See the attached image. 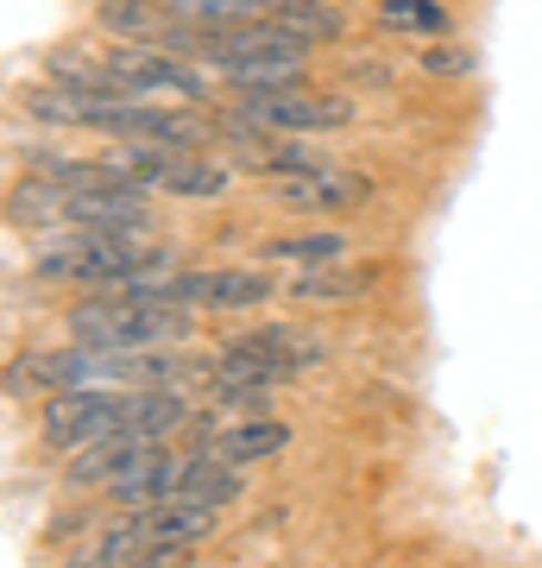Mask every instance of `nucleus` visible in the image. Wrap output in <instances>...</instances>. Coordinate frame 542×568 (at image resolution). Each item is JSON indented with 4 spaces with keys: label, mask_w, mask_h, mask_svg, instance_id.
<instances>
[{
    "label": "nucleus",
    "mask_w": 542,
    "mask_h": 568,
    "mask_svg": "<svg viewBox=\"0 0 542 568\" xmlns=\"http://www.w3.org/2000/svg\"><path fill=\"white\" fill-rule=\"evenodd\" d=\"M278 284L259 265H215V272H177L171 278V304H208V310H259Z\"/></svg>",
    "instance_id": "obj_5"
},
{
    "label": "nucleus",
    "mask_w": 542,
    "mask_h": 568,
    "mask_svg": "<svg viewBox=\"0 0 542 568\" xmlns=\"http://www.w3.org/2000/svg\"><path fill=\"white\" fill-rule=\"evenodd\" d=\"M284 443H290V429H284L278 417H241V424H215L202 436L208 455H222V462H234V467L265 462V455H278Z\"/></svg>",
    "instance_id": "obj_10"
},
{
    "label": "nucleus",
    "mask_w": 542,
    "mask_h": 568,
    "mask_svg": "<svg viewBox=\"0 0 542 568\" xmlns=\"http://www.w3.org/2000/svg\"><path fill=\"white\" fill-rule=\"evenodd\" d=\"M7 222L13 227H70V183H58L51 171H25L13 190H7Z\"/></svg>",
    "instance_id": "obj_8"
},
{
    "label": "nucleus",
    "mask_w": 542,
    "mask_h": 568,
    "mask_svg": "<svg viewBox=\"0 0 542 568\" xmlns=\"http://www.w3.org/2000/svg\"><path fill=\"white\" fill-rule=\"evenodd\" d=\"M379 272L385 265H341V260L303 265L297 278H290V297L297 304H354V297H366L379 284Z\"/></svg>",
    "instance_id": "obj_9"
},
{
    "label": "nucleus",
    "mask_w": 542,
    "mask_h": 568,
    "mask_svg": "<svg viewBox=\"0 0 542 568\" xmlns=\"http://www.w3.org/2000/svg\"><path fill=\"white\" fill-rule=\"evenodd\" d=\"M158 190H171V196H222V190H227V171H222V164H202V159H190V152H183V159L164 171Z\"/></svg>",
    "instance_id": "obj_16"
},
{
    "label": "nucleus",
    "mask_w": 542,
    "mask_h": 568,
    "mask_svg": "<svg viewBox=\"0 0 542 568\" xmlns=\"http://www.w3.org/2000/svg\"><path fill=\"white\" fill-rule=\"evenodd\" d=\"M234 121L265 126V133H335V126L354 121V102L290 82V89H253V95H241Z\"/></svg>",
    "instance_id": "obj_4"
},
{
    "label": "nucleus",
    "mask_w": 542,
    "mask_h": 568,
    "mask_svg": "<svg viewBox=\"0 0 542 568\" xmlns=\"http://www.w3.org/2000/svg\"><path fill=\"white\" fill-rule=\"evenodd\" d=\"M265 20L284 26V32L303 39V44H335L347 32L341 7H328V0H278V7H265Z\"/></svg>",
    "instance_id": "obj_12"
},
{
    "label": "nucleus",
    "mask_w": 542,
    "mask_h": 568,
    "mask_svg": "<svg viewBox=\"0 0 542 568\" xmlns=\"http://www.w3.org/2000/svg\"><path fill=\"white\" fill-rule=\"evenodd\" d=\"M108 32H121V39L133 44H158L164 32H171V13H164V0H101V13H95Z\"/></svg>",
    "instance_id": "obj_13"
},
{
    "label": "nucleus",
    "mask_w": 542,
    "mask_h": 568,
    "mask_svg": "<svg viewBox=\"0 0 542 568\" xmlns=\"http://www.w3.org/2000/svg\"><path fill=\"white\" fill-rule=\"evenodd\" d=\"M278 196L284 209H303V215H341V209H360L372 196V178L354 164H309V171L278 183Z\"/></svg>",
    "instance_id": "obj_6"
},
{
    "label": "nucleus",
    "mask_w": 542,
    "mask_h": 568,
    "mask_svg": "<svg viewBox=\"0 0 542 568\" xmlns=\"http://www.w3.org/2000/svg\"><path fill=\"white\" fill-rule=\"evenodd\" d=\"M379 26H385V32H403V39H442L454 20H448L442 0H385Z\"/></svg>",
    "instance_id": "obj_14"
},
{
    "label": "nucleus",
    "mask_w": 542,
    "mask_h": 568,
    "mask_svg": "<svg viewBox=\"0 0 542 568\" xmlns=\"http://www.w3.org/2000/svg\"><path fill=\"white\" fill-rule=\"evenodd\" d=\"M164 246L145 241L140 227H63L51 241H39L32 272L39 278H63V284H121L145 265H158Z\"/></svg>",
    "instance_id": "obj_1"
},
{
    "label": "nucleus",
    "mask_w": 542,
    "mask_h": 568,
    "mask_svg": "<svg viewBox=\"0 0 542 568\" xmlns=\"http://www.w3.org/2000/svg\"><path fill=\"white\" fill-rule=\"evenodd\" d=\"M422 70H436V77H467V51H429Z\"/></svg>",
    "instance_id": "obj_18"
},
{
    "label": "nucleus",
    "mask_w": 542,
    "mask_h": 568,
    "mask_svg": "<svg viewBox=\"0 0 542 568\" xmlns=\"http://www.w3.org/2000/svg\"><path fill=\"white\" fill-rule=\"evenodd\" d=\"M164 13L183 26H241L265 20V0H164Z\"/></svg>",
    "instance_id": "obj_15"
},
{
    "label": "nucleus",
    "mask_w": 542,
    "mask_h": 568,
    "mask_svg": "<svg viewBox=\"0 0 542 568\" xmlns=\"http://www.w3.org/2000/svg\"><path fill=\"white\" fill-rule=\"evenodd\" d=\"M126 405L133 392H108V386H70V392H51L39 410V443L44 448H70L76 455L82 443H95L108 429L126 424Z\"/></svg>",
    "instance_id": "obj_3"
},
{
    "label": "nucleus",
    "mask_w": 542,
    "mask_h": 568,
    "mask_svg": "<svg viewBox=\"0 0 542 568\" xmlns=\"http://www.w3.org/2000/svg\"><path fill=\"white\" fill-rule=\"evenodd\" d=\"M347 241L341 234H278V241L265 246V260H297V265H328L341 260Z\"/></svg>",
    "instance_id": "obj_17"
},
{
    "label": "nucleus",
    "mask_w": 542,
    "mask_h": 568,
    "mask_svg": "<svg viewBox=\"0 0 542 568\" xmlns=\"http://www.w3.org/2000/svg\"><path fill=\"white\" fill-rule=\"evenodd\" d=\"M70 335L82 347H121V354H158V347L190 335V310L158 304V297H114L95 291L70 310Z\"/></svg>",
    "instance_id": "obj_2"
},
{
    "label": "nucleus",
    "mask_w": 542,
    "mask_h": 568,
    "mask_svg": "<svg viewBox=\"0 0 542 568\" xmlns=\"http://www.w3.org/2000/svg\"><path fill=\"white\" fill-rule=\"evenodd\" d=\"M145 549H196L202 537H215V506H196V499H164V506L133 511Z\"/></svg>",
    "instance_id": "obj_7"
},
{
    "label": "nucleus",
    "mask_w": 542,
    "mask_h": 568,
    "mask_svg": "<svg viewBox=\"0 0 542 568\" xmlns=\"http://www.w3.org/2000/svg\"><path fill=\"white\" fill-rule=\"evenodd\" d=\"M241 487H246V474L234 462H222V455H208V448H196V455L177 467V499H196V506L222 511L227 499H241Z\"/></svg>",
    "instance_id": "obj_11"
}]
</instances>
